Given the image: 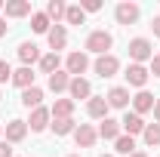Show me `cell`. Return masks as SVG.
I'll use <instances>...</instances> for the list:
<instances>
[{
    "label": "cell",
    "instance_id": "8fae6325",
    "mask_svg": "<svg viewBox=\"0 0 160 157\" xmlns=\"http://www.w3.org/2000/svg\"><path fill=\"white\" fill-rule=\"evenodd\" d=\"M145 120L136 114V111H126V117L120 120V129H126V136H139V133H145Z\"/></svg>",
    "mask_w": 160,
    "mask_h": 157
},
{
    "label": "cell",
    "instance_id": "5bb4252c",
    "mask_svg": "<svg viewBox=\"0 0 160 157\" xmlns=\"http://www.w3.org/2000/svg\"><path fill=\"white\" fill-rule=\"evenodd\" d=\"M108 111H111V108H108L105 96H92L89 102H86V114L96 117V120H105V117H108Z\"/></svg>",
    "mask_w": 160,
    "mask_h": 157
},
{
    "label": "cell",
    "instance_id": "3957f363",
    "mask_svg": "<svg viewBox=\"0 0 160 157\" xmlns=\"http://www.w3.org/2000/svg\"><path fill=\"white\" fill-rule=\"evenodd\" d=\"M49 117H52V114H49V108H43V105H40V108L31 111V117L25 120V123H28V129H31V133H43V129L49 126Z\"/></svg>",
    "mask_w": 160,
    "mask_h": 157
},
{
    "label": "cell",
    "instance_id": "9a60e30c",
    "mask_svg": "<svg viewBox=\"0 0 160 157\" xmlns=\"http://www.w3.org/2000/svg\"><path fill=\"white\" fill-rule=\"evenodd\" d=\"M19 59H22L25 68H31L34 62H40V46H37V43H31V40H25V43L19 46Z\"/></svg>",
    "mask_w": 160,
    "mask_h": 157
},
{
    "label": "cell",
    "instance_id": "4316f807",
    "mask_svg": "<svg viewBox=\"0 0 160 157\" xmlns=\"http://www.w3.org/2000/svg\"><path fill=\"white\" fill-rule=\"evenodd\" d=\"M65 9H68V6H65L62 0H49V3H46V16H49V22L59 25V19H65Z\"/></svg>",
    "mask_w": 160,
    "mask_h": 157
},
{
    "label": "cell",
    "instance_id": "f546056e",
    "mask_svg": "<svg viewBox=\"0 0 160 157\" xmlns=\"http://www.w3.org/2000/svg\"><path fill=\"white\" fill-rule=\"evenodd\" d=\"M80 9H83V13H99L102 0H80Z\"/></svg>",
    "mask_w": 160,
    "mask_h": 157
},
{
    "label": "cell",
    "instance_id": "4fadbf2b",
    "mask_svg": "<svg viewBox=\"0 0 160 157\" xmlns=\"http://www.w3.org/2000/svg\"><path fill=\"white\" fill-rule=\"evenodd\" d=\"M3 133H6V142H12V145H16V142H25V136H28V123H25V120H9Z\"/></svg>",
    "mask_w": 160,
    "mask_h": 157
},
{
    "label": "cell",
    "instance_id": "f1b7e54d",
    "mask_svg": "<svg viewBox=\"0 0 160 157\" xmlns=\"http://www.w3.org/2000/svg\"><path fill=\"white\" fill-rule=\"evenodd\" d=\"M65 22H68V25H77V28L86 22V13L80 9V3H77V6H68V9H65Z\"/></svg>",
    "mask_w": 160,
    "mask_h": 157
},
{
    "label": "cell",
    "instance_id": "6da1fadb",
    "mask_svg": "<svg viewBox=\"0 0 160 157\" xmlns=\"http://www.w3.org/2000/svg\"><path fill=\"white\" fill-rule=\"evenodd\" d=\"M114 46V37L105 31V28H99V31H92L89 37H86V49L89 53H96V56H108V49Z\"/></svg>",
    "mask_w": 160,
    "mask_h": 157
},
{
    "label": "cell",
    "instance_id": "30bf717a",
    "mask_svg": "<svg viewBox=\"0 0 160 157\" xmlns=\"http://www.w3.org/2000/svg\"><path fill=\"white\" fill-rule=\"evenodd\" d=\"M154 102H157V99L151 96V93H148V89H139V93H136V96H132V111H136V114H148V111H154Z\"/></svg>",
    "mask_w": 160,
    "mask_h": 157
},
{
    "label": "cell",
    "instance_id": "7402d4cb",
    "mask_svg": "<svg viewBox=\"0 0 160 157\" xmlns=\"http://www.w3.org/2000/svg\"><path fill=\"white\" fill-rule=\"evenodd\" d=\"M52 133L56 136H68V133H74L77 129V123H74V117H52Z\"/></svg>",
    "mask_w": 160,
    "mask_h": 157
},
{
    "label": "cell",
    "instance_id": "d4e9b609",
    "mask_svg": "<svg viewBox=\"0 0 160 157\" xmlns=\"http://www.w3.org/2000/svg\"><path fill=\"white\" fill-rule=\"evenodd\" d=\"M49 25H52V22H49L46 13H31V28H34L37 34H49Z\"/></svg>",
    "mask_w": 160,
    "mask_h": 157
},
{
    "label": "cell",
    "instance_id": "74e56055",
    "mask_svg": "<svg viewBox=\"0 0 160 157\" xmlns=\"http://www.w3.org/2000/svg\"><path fill=\"white\" fill-rule=\"evenodd\" d=\"M3 6H6V0H0V9H3Z\"/></svg>",
    "mask_w": 160,
    "mask_h": 157
},
{
    "label": "cell",
    "instance_id": "277c9868",
    "mask_svg": "<svg viewBox=\"0 0 160 157\" xmlns=\"http://www.w3.org/2000/svg\"><path fill=\"white\" fill-rule=\"evenodd\" d=\"M92 68H96V74H99V77H114V74L120 71V62H117V56H111V53H108V56H99Z\"/></svg>",
    "mask_w": 160,
    "mask_h": 157
},
{
    "label": "cell",
    "instance_id": "f35d334b",
    "mask_svg": "<svg viewBox=\"0 0 160 157\" xmlns=\"http://www.w3.org/2000/svg\"><path fill=\"white\" fill-rule=\"evenodd\" d=\"M102 157H114V154H102Z\"/></svg>",
    "mask_w": 160,
    "mask_h": 157
},
{
    "label": "cell",
    "instance_id": "e0dca14e",
    "mask_svg": "<svg viewBox=\"0 0 160 157\" xmlns=\"http://www.w3.org/2000/svg\"><path fill=\"white\" fill-rule=\"evenodd\" d=\"M3 9L9 19H25V16H31V0H6Z\"/></svg>",
    "mask_w": 160,
    "mask_h": 157
},
{
    "label": "cell",
    "instance_id": "7c38bea8",
    "mask_svg": "<svg viewBox=\"0 0 160 157\" xmlns=\"http://www.w3.org/2000/svg\"><path fill=\"white\" fill-rule=\"evenodd\" d=\"M46 40H49V49H52V53L65 49V46H68V31H65V25H52L49 34H46Z\"/></svg>",
    "mask_w": 160,
    "mask_h": 157
},
{
    "label": "cell",
    "instance_id": "d590c367",
    "mask_svg": "<svg viewBox=\"0 0 160 157\" xmlns=\"http://www.w3.org/2000/svg\"><path fill=\"white\" fill-rule=\"evenodd\" d=\"M154 123H160V99L154 102Z\"/></svg>",
    "mask_w": 160,
    "mask_h": 157
},
{
    "label": "cell",
    "instance_id": "484cf974",
    "mask_svg": "<svg viewBox=\"0 0 160 157\" xmlns=\"http://www.w3.org/2000/svg\"><path fill=\"white\" fill-rule=\"evenodd\" d=\"M142 139H145L148 148H157V145H160V123H148L145 133H142Z\"/></svg>",
    "mask_w": 160,
    "mask_h": 157
},
{
    "label": "cell",
    "instance_id": "ac0fdd59",
    "mask_svg": "<svg viewBox=\"0 0 160 157\" xmlns=\"http://www.w3.org/2000/svg\"><path fill=\"white\" fill-rule=\"evenodd\" d=\"M102 139H108V142H117L120 139V120H111V117H105L102 120V126L96 129Z\"/></svg>",
    "mask_w": 160,
    "mask_h": 157
},
{
    "label": "cell",
    "instance_id": "ba28073f",
    "mask_svg": "<svg viewBox=\"0 0 160 157\" xmlns=\"http://www.w3.org/2000/svg\"><path fill=\"white\" fill-rule=\"evenodd\" d=\"M114 16H117L120 25H132V22H139V6H136V3H129V0H123V3H117Z\"/></svg>",
    "mask_w": 160,
    "mask_h": 157
},
{
    "label": "cell",
    "instance_id": "52a82bcc",
    "mask_svg": "<svg viewBox=\"0 0 160 157\" xmlns=\"http://www.w3.org/2000/svg\"><path fill=\"white\" fill-rule=\"evenodd\" d=\"M68 93H71V102H77V99H92V86H89V80L86 77H71V86H68Z\"/></svg>",
    "mask_w": 160,
    "mask_h": 157
},
{
    "label": "cell",
    "instance_id": "7a4b0ae2",
    "mask_svg": "<svg viewBox=\"0 0 160 157\" xmlns=\"http://www.w3.org/2000/svg\"><path fill=\"white\" fill-rule=\"evenodd\" d=\"M129 59H132V65H142V62H151V59H154L151 40H148V37H136V40H129Z\"/></svg>",
    "mask_w": 160,
    "mask_h": 157
},
{
    "label": "cell",
    "instance_id": "9c48e42d",
    "mask_svg": "<svg viewBox=\"0 0 160 157\" xmlns=\"http://www.w3.org/2000/svg\"><path fill=\"white\" fill-rule=\"evenodd\" d=\"M96 139H99V133H96L89 123H80L77 129H74V142H77V148H92Z\"/></svg>",
    "mask_w": 160,
    "mask_h": 157
},
{
    "label": "cell",
    "instance_id": "5b68a950",
    "mask_svg": "<svg viewBox=\"0 0 160 157\" xmlns=\"http://www.w3.org/2000/svg\"><path fill=\"white\" fill-rule=\"evenodd\" d=\"M65 68H68L71 77H83V71L89 68V56H86V53H71L68 62H65Z\"/></svg>",
    "mask_w": 160,
    "mask_h": 157
},
{
    "label": "cell",
    "instance_id": "60d3db41",
    "mask_svg": "<svg viewBox=\"0 0 160 157\" xmlns=\"http://www.w3.org/2000/svg\"><path fill=\"white\" fill-rule=\"evenodd\" d=\"M71 157H77V154H71Z\"/></svg>",
    "mask_w": 160,
    "mask_h": 157
},
{
    "label": "cell",
    "instance_id": "ab89813d",
    "mask_svg": "<svg viewBox=\"0 0 160 157\" xmlns=\"http://www.w3.org/2000/svg\"><path fill=\"white\" fill-rule=\"evenodd\" d=\"M0 133H3V126H0Z\"/></svg>",
    "mask_w": 160,
    "mask_h": 157
},
{
    "label": "cell",
    "instance_id": "603a6c76",
    "mask_svg": "<svg viewBox=\"0 0 160 157\" xmlns=\"http://www.w3.org/2000/svg\"><path fill=\"white\" fill-rule=\"evenodd\" d=\"M49 114L52 117H71L74 114V102L71 99H56V105L49 108Z\"/></svg>",
    "mask_w": 160,
    "mask_h": 157
},
{
    "label": "cell",
    "instance_id": "44dd1931",
    "mask_svg": "<svg viewBox=\"0 0 160 157\" xmlns=\"http://www.w3.org/2000/svg\"><path fill=\"white\" fill-rule=\"evenodd\" d=\"M68 86H71V74H68V71L59 68L56 74H49V89H52V93H65Z\"/></svg>",
    "mask_w": 160,
    "mask_h": 157
},
{
    "label": "cell",
    "instance_id": "83f0119b",
    "mask_svg": "<svg viewBox=\"0 0 160 157\" xmlns=\"http://www.w3.org/2000/svg\"><path fill=\"white\" fill-rule=\"evenodd\" d=\"M114 151H117V154H136V139L132 136H120L117 142H114Z\"/></svg>",
    "mask_w": 160,
    "mask_h": 157
},
{
    "label": "cell",
    "instance_id": "836d02e7",
    "mask_svg": "<svg viewBox=\"0 0 160 157\" xmlns=\"http://www.w3.org/2000/svg\"><path fill=\"white\" fill-rule=\"evenodd\" d=\"M151 31H154V37H160V16L151 22Z\"/></svg>",
    "mask_w": 160,
    "mask_h": 157
},
{
    "label": "cell",
    "instance_id": "ffe728a7",
    "mask_svg": "<svg viewBox=\"0 0 160 157\" xmlns=\"http://www.w3.org/2000/svg\"><path fill=\"white\" fill-rule=\"evenodd\" d=\"M40 102H43V89L40 86H31V89H22V105L25 108H40Z\"/></svg>",
    "mask_w": 160,
    "mask_h": 157
},
{
    "label": "cell",
    "instance_id": "8992f818",
    "mask_svg": "<svg viewBox=\"0 0 160 157\" xmlns=\"http://www.w3.org/2000/svg\"><path fill=\"white\" fill-rule=\"evenodd\" d=\"M123 77H126V83H129V86H139V89H145V83H148V77H151V71H148L145 65H129Z\"/></svg>",
    "mask_w": 160,
    "mask_h": 157
},
{
    "label": "cell",
    "instance_id": "e575fe53",
    "mask_svg": "<svg viewBox=\"0 0 160 157\" xmlns=\"http://www.w3.org/2000/svg\"><path fill=\"white\" fill-rule=\"evenodd\" d=\"M6 31H9V25H6V19L0 16V37H6Z\"/></svg>",
    "mask_w": 160,
    "mask_h": 157
},
{
    "label": "cell",
    "instance_id": "cb8c5ba5",
    "mask_svg": "<svg viewBox=\"0 0 160 157\" xmlns=\"http://www.w3.org/2000/svg\"><path fill=\"white\" fill-rule=\"evenodd\" d=\"M59 65H62L59 53H46V56H40V71H43V74H56Z\"/></svg>",
    "mask_w": 160,
    "mask_h": 157
},
{
    "label": "cell",
    "instance_id": "8d00e7d4",
    "mask_svg": "<svg viewBox=\"0 0 160 157\" xmlns=\"http://www.w3.org/2000/svg\"><path fill=\"white\" fill-rule=\"evenodd\" d=\"M129 157H148V154H142V151H136V154H129Z\"/></svg>",
    "mask_w": 160,
    "mask_h": 157
},
{
    "label": "cell",
    "instance_id": "1f68e13d",
    "mask_svg": "<svg viewBox=\"0 0 160 157\" xmlns=\"http://www.w3.org/2000/svg\"><path fill=\"white\" fill-rule=\"evenodd\" d=\"M151 74H154V77H160V53L151 59Z\"/></svg>",
    "mask_w": 160,
    "mask_h": 157
},
{
    "label": "cell",
    "instance_id": "2e32d148",
    "mask_svg": "<svg viewBox=\"0 0 160 157\" xmlns=\"http://www.w3.org/2000/svg\"><path fill=\"white\" fill-rule=\"evenodd\" d=\"M129 89H126V86H114V89H111V93H108V96H105V102H108V108H126V105H129Z\"/></svg>",
    "mask_w": 160,
    "mask_h": 157
},
{
    "label": "cell",
    "instance_id": "d6a6232c",
    "mask_svg": "<svg viewBox=\"0 0 160 157\" xmlns=\"http://www.w3.org/2000/svg\"><path fill=\"white\" fill-rule=\"evenodd\" d=\"M0 157H12V148H9V142H0Z\"/></svg>",
    "mask_w": 160,
    "mask_h": 157
},
{
    "label": "cell",
    "instance_id": "d6986e66",
    "mask_svg": "<svg viewBox=\"0 0 160 157\" xmlns=\"http://www.w3.org/2000/svg\"><path fill=\"white\" fill-rule=\"evenodd\" d=\"M12 83H16L19 89H31V86H34V71L22 65L19 71H12Z\"/></svg>",
    "mask_w": 160,
    "mask_h": 157
},
{
    "label": "cell",
    "instance_id": "4dcf8cb0",
    "mask_svg": "<svg viewBox=\"0 0 160 157\" xmlns=\"http://www.w3.org/2000/svg\"><path fill=\"white\" fill-rule=\"evenodd\" d=\"M6 80H12V68H9V62L0 59V83H6Z\"/></svg>",
    "mask_w": 160,
    "mask_h": 157
}]
</instances>
